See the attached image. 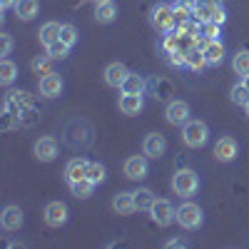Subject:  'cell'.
<instances>
[{"instance_id": "22", "label": "cell", "mask_w": 249, "mask_h": 249, "mask_svg": "<svg viewBox=\"0 0 249 249\" xmlns=\"http://www.w3.org/2000/svg\"><path fill=\"white\" fill-rule=\"evenodd\" d=\"M60 28H62V25H60V23H53V20H50V23H45L43 28H40V33H37L40 43L48 48V45L55 43V40H60Z\"/></svg>"}, {"instance_id": "11", "label": "cell", "mask_w": 249, "mask_h": 249, "mask_svg": "<svg viewBox=\"0 0 249 249\" xmlns=\"http://www.w3.org/2000/svg\"><path fill=\"white\" fill-rule=\"evenodd\" d=\"M164 150H167V140H164V135H160V132H150L142 142V152L147 157H162Z\"/></svg>"}, {"instance_id": "7", "label": "cell", "mask_w": 249, "mask_h": 249, "mask_svg": "<svg viewBox=\"0 0 249 249\" xmlns=\"http://www.w3.org/2000/svg\"><path fill=\"white\" fill-rule=\"evenodd\" d=\"M124 177L127 179H144L150 172V164H147V155H132L124 160Z\"/></svg>"}, {"instance_id": "23", "label": "cell", "mask_w": 249, "mask_h": 249, "mask_svg": "<svg viewBox=\"0 0 249 249\" xmlns=\"http://www.w3.org/2000/svg\"><path fill=\"white\" fill-rule=\"evenodd\" d=\"M184 65L190 70H202L207 65V57L199 48H190V50H184Z\"/></svg>"}, {"instance_id": "18", "label": "cell", "mask_w": 249, "mask_h": 249, "mask_svg": "<svg viewBox=\"0 0 249 249\" xmlns=\"http://www.w3.org/2000/svg\"><path fill=\"white\" fill-rule=\"evenodd\" d=\"M112 210L117 214H132L135 210V192H120L112 197Z\"/></svg>"}, {"instance_id": "13", "label": "cell", "mask_w": 249, "mask_h": 249, "mask_svg": "<svg viewBox=\"0 0 249 249\" xmlns=\"http://www.w3.org/2000/svg\"><path fill=\"white\" fill-rule=\"evenodd\" d=\"M127 75H130V70L124 68L122 62H110V65L105 68V82H107L110 88H117V90H122Z\"/></svg>"}, {"instance_id": "8", "label": "cell", "mask_w": 249, "mask_h": 249, "mask_svg": "<svg viewBox=\"0 0 249 249\" xmlns=\"http://www.w3.org/2000/svg\"><path fill=\"white\" fill-rule=\"evenodd\" d=\"M43 219L48 227H62L68 222V204L65 202H48L43 210Z\"/></svg>"}, {"instance_id": "32", "label": "cell", "mask_w": 249, "mask_h": 249, "mask_svg": "<svg viewBox=\"0 0 249 249\" xmlns=\"http://www.w3.org/2000/svg\"><path fill=\"white\" fill-rule=\"evenodd\" d=\"M88 179H92L95 184H100L102 179H105V167H102L100 162H90L88 164Z\"/></svg>"}, {"instance_id": "24", "label": "cell", "mask_w": 249, "mask_h": 249, "mask_svg": "<svg viewBox=\"0 0 249 249\" xmlns=\"http://www.w3.org/2000/svg\"><path fill=\"white\" fill-rule=\"evenodd\" d=\"M70 192L77 197V199H88V197H92V192H95V182L92 179H77V182H72L70 184Z\"/></svg>"}, {"instance_id": "1", "label": "cell", "mask_w": 249, "mask_h": 249, "mask_svg": "<svg viewBox=\"0 0 249 249\" xmlns=\"http://www.w3.org/2000/svg\"><path fill=\"white\" fill-rule=\"evenodd\" d=\"M172 190H175V195H179V197H192L197 190H199V177H197V172L195 170H177L175 172V177H172Z\"/></svg>"}, {"instance_id": "10", "label": "cell", "mask_w": 249, "mask_h": 249, "mask_svg": "<svg viewBox=\"0 0 249 249\" xmlns=\"http://www.w3.org/2000/svg\"><path fill=\"white\" fill-rule=\"evenodd\" d=\"M37 88H40V95L43 97H57L62 92V77L50 70V72H45L43 77H40Z\"/></svg>"}, {"instance_id": "25", "label": "cell", "mask_w": 249, "mask_h": 249, "mask_svg": "<svg viewBox=\"0 0 249 249\" xmlns=\"http://www.w3.org/2000/svg\"><path fill=\"white\" fill-rule=\"evenodd\" d=\"M152 204H155V195L150 190H144V187H142V190L135 192V210L137 212H150Z\"/></svg>"}, {"instance_id": "14", "label": "cell", "mask_w": 249, "mask_h": 249, "mask_svg": "<svg viewBox=\"0 0 249 249\" xmlns=\"http://www.w3.org/2000/svg\"><path fill=\"white\" fill-rule=\"evenodd\" d=\"M142 107H144V100H142V95H137V92H122L120 95V112L122 115H140L142 112Z\"/></svg>"}, {"instance_id": "33", "label": "cell", "mask_w": 249, "mask_h": 249, "mask_svg": "<svg viewBox=\"0 0 249 249\" xmlns=\"http://www.w3.org/2000/svg\"><path fill=\"white\" fill-rule=\"evenodd\" d=\"M204 28H202V35H204V40H219V28L222 25H217V23H202Z\"/></svg>"}, {"instance_id": "19", "label": "cell", "mask_w": 249, "mask_h": 249, "mask_svg": "<svg viewBox=\"0 0 249 249\" xmlns=\"http://www.w3.org/2000/svg\"><path fill=\"white\" fill-rule=\"evenodd\" d=\"M117 18V8L112 0H100V3H95V20L102 25L112 23V20Z\"/></svg>"}, {"instance_id": "3", "label": "cell", "mask_w": 249, "mask_h": 249, "mask_svg": "<svg viewBox=\"0 0 249 249\" xmlns=\"http://www.w3.org/2000/svg\"><path fill=\"white\" fill-rule=\"evenodd\" d=\"M182 140H184V144L187 147H202V144L210 140V127L202 122V120H190L182 127Z\"/></svg>"}, {"instance_id": "15", "label": "cell", "mask_w": 249, "mask_h": 249, "mask_svg": "<svg viewBox=\"0 0 249 249\" xmlns=\"http://www.w3.org/2000/svg\"><path fill=\"white\" fill-rule=\"evenodd\" d=\"M237 152H239V147L232 137H219L217 144H214V157L219 162H232L237 157Z\"/></svg>"}, {"instance_id": "31", "label": "cell", "mask_w": 249, "mask_h": 249, "mask_svg": "<svg viewBox=\"0 0 249 249\" xmlns=\"http://www.w3.org/2000/svg\"><path fill=\"white\" fill-rule=\"evenodd\" d=\"M68 53H70V48L62 43V40H55L53 45H48V55L53 57V60H62V57H68Z\"/></svg>"}, {"instance_id": "30", "label": "cell", "mask_w": 249, "mask_h": 249, "mask_svg": "<svg viewBox=\"0 0 249 249\" xmlns=\"http://www.w3.org/2000/svg\"><path fill=\"white\" fill-rule=\"evenodd\" d=\"M60 40H62L68 48H72V45L77 43V28L70 25V23H65V25L60 28Z\"/></svg>"}, {"instance_id": "5", "label": "cell", "mask_w": 249, "mask_h": 249, "mask_svg": "<svg viewBox=\"0 0 249 249\" xmlns=\"http://www.w3.org/2000/svg\"><path fill=\"white\" fill-rule=\"evenodd\" d=\"M150 214H152V222L160 224V227H170L172 222H177V210L167 199H155Z\"/></svg>"}, {"instance_id": "4", "label": "cell", "mask_w": 249, "mask_h": 249, "mask_svg": "<svg viewBox=\"0 0 249 249\" xmlns=\"http://www.w3.org/2000/svg\"><path fill=\"white\" fill-rule=\"evenodd\" d=\"M150 23L157 33H172L175 23H177V15H175V8L170 5H155L152 13H150Z\"/></svg>"}, {"instance_id": "35", "label": "cell", "mask_w": 249, "mask_h": 249, "mask_svg": "<svg viewBox=\"0 0 249 249\" xmlns=\"http://www.w3.org/2000/svg\"><path fill=\"white\" fill-rule=\"evenodd\" d=\"M48 60H53V57H50V55L35 57V60H33V70H45V72H50V70H48Z\"/></svg>"}, {"instance_id": "27", "label": "cell", "mask_w": 249, "mask_h": 249, "mask_svg": "<svg viewBox=\"0 0 249 249\" xmlns=\"http://www.w3.org/2000/svg\"><path fill=\"white\" fill-rule=\"evenodd\" d=\"M230 100L234 102V105H239V107H247V105H249V88L244 85V82H237V85H232Z\"/></svg>"}, {"instance_id": "9", "label": "cell", "mask_w": 249, "mask_h": 249, "mask_svg": "<svg viewBox=\"0 0 249 249\" xmlns=\"http://www.w3.org/2000/svg\"><path fill=\"white\" fill-rule=\"evenodd\" d=\"M33 152H35V157H37L40 162H53V160L57 157V140L50 137V135L40 137V140L35 142Z\"/></svg>"}, {"instance_id": "17", "label": "cell", "mask_w": 249, "mask_h": 249, "mask_svg": "<svg viewBox=\"0 0 249 249\" xmlns=\"http://www.w3.org/2000/svg\"><path fill=\"white\" fill-rule=\"evenodd\" d=\"M202 53L207 57V65H222V60H224V45L219 43V40H204Z\"/></svg>"}, {"instance_id": "36", "label": "cell", "mask_w": 249, "mask_h": 249, "mask_svg": "<svg viewBox=\"0 0 249 249\" xmlns=\"http://www.w3.org/2000/svg\"><path fill=\"white\" fill-rule=\"evenodd\" d=\"M0 40H3V53H0V55L8 57L10 50H13V37H10V35H0Z\"/></svg>"}, {"instance_id": "41", "label": "cell", "mask_w": 249, "mask_h": 249, "mask_svg": "<svg viewBox=\"0 0 249 249\" xmlns=\"http://www.w3.org/2000/svg\"><path fill=\"white\" fill-rule=\"evenodd\" d=\"M95 3H100V0H95Z\"/></svg>"}, {"instance_id": "34", "label": "cell", "mask_w": 249, "mask_h": 249, "mask_svg": "<svg viewBox=\"0 0 249 249\" xmlns=\"http://www.w3.org/2000/svg\"><path fill=\"white\" fill-rule=\"evenodd\" d=\"M224 20H227V15H224V8L217 3L214 5V15H212V20H210V23H217V25H224Z\"/></svg>"}, {"instance_id": "21", "label": "cell", "mask_w": 249, "mask_h": 249, "mask_svg": "<svg viewBox=\"0 0 249 249\" xmlns=\"http://www.w3.org/2000/svg\"><path fill=\"white\" fill-rule=\"evenodd\" d=\"M37 10H40L37 0H18V3H15V15L20 20H33L37 15Z\"/></svg>"}, {"instance_id": "38", "label": "cell", "mask_w": 249, "mask_h": 249, "mask_svg": "<svg viewBox=\"0 0 249 249\" xmlns=\"http://www.w3.org/2000/svg\"><path fill=\"white\" fill-rule=\"evenodd\" d=\"M167 247H184V242H182V239H170Z\"/></svg>"}, {"instance_id": "39", "label": "cell", "mask_w": 249, "mask_h": 249, "mask_svg": "<svg viewBox=\"0 0 249 249\" xmlns=\"http://www.w3.org/2000/svg\"><path fill=\"white\" fill-rule=\"evenodd\" d=\"M244 85L249 88V75H244Z\"/></svg>"}, {"instance_id": "26", "label": "cell", "mask_w": 249, "mask_h": 249, "mask_svg": "<svg viewBox=\"0 0 249 249\" xmlns=\"http://www.w3.org/2000/svg\"><path fill=\"white\" fill-rule=\"evenodd\" d=\"M144 88H147L144 77H142V75H137V72H130V75H127V80H124V85H122V92H137V95H142V92H144Z\"/></svg>"}, {"instance_id": "29", "label": "cell", "mask_w": 249, "mask_h": 249, "mask_svg": "<svg viewBox=\"0 0 249 249\" xmlns=\"http://www.w3.org/2000/svg\"><path fill=\"white\" fill-rule=\"evenodd\" d=\"M232 70L237 72V75H249V50H239L237 55H234V60H232Z\"/></svg>"}, {"instance_id": "20", "label": "cell", "mask_w": 249, "mask_h": 249, "mask_svg": "<svg viewBox=\"0 0 249 249\" xmlns=\"http://www.w3.org/2000/svg\"><path fill=\"white\" fill-rule=\"evenodd\" d=\"M214 5L212 0H195V5H192V18H197L199 23H210L212 15H214Z\"/></svg>"}, {"instance_id": "37", "label": "cell", "mask_w": 249, "mask_h": 249, "mask_svg": "<svg viewBox=\"0 0 249 249\" xmlns=\"http://www.w3.org/2000/svg\"><path fill=\"white\" fill-rule=\"evenodd\" d=\"M15 3H18V0H0V8L8 10V8H15Z\"/></svg>"}, {"instance_id": "28", "label": "cell", "mask_w": 249, "mask_h": 249, "mask_svg": "<svg viewBox=\"0 0 249 249\" xmlns=\"http://www.w3.org/2000/svg\"><path fill=\"white\" fill-rule=\"evenodd\" d=\"M15 77H18V65L13 60L3 57V62H0V82H3V85H10Z\"/></svg>"}, {"instance_id": "12", "label": "cell", "mask_w": 249, "mask_h": 249, "mask_svg": "<svg viewBox=\"0 0 249 249\" xmlns=\"http://www.w3.org/2000/svg\"><path fill=\"white\" fill-rule=\"evenodd\" d=\"M0 227H3L5 232L20 230V227H23V212H20V207L8 204L5 210H3V214H0Z\"/></svg>"}, {"instance_id": "40", "label": "cell", "mask_w": 249, "mask_h": 249, "mask_svg": "<svg viewBox=\"0 0 249 249\" xmlns=\"http://www.w3.org/2000/svg\"><path fill=\"white\" fill-rule=\"evenodd\" d=\"M244 110H247V115H249V105H247V107H244Z\"/></svg>"}, {"instance_id": "16", "label": "cell", "mask_w": 249, "mask_h": 249, "mask_svg": "<svg viewBox=\"0 0 249 249\" xmlns=\"http://www.w3.org/2000/svg\"><path fill=\"white\" fill-rule=\"evenodd\" d=\"M88 160H82V157H72L68 164H65V179L68 184L77 182V179H85L88 177Z\"/></svg>"}, {"instance_id": "6", "label": "cell", "mask_w": 249, "mask_h": 249, "mask_svg": "<svg viewBox=\"0 0 249 249\" xmlns=\"http://www.w3.org/2000/svg\"><path fill=\"white\" fill-rule=\"evenodd\" d=\"M190 105H187L184 100H172L167 107H164V117H167L170 124H175V127H184L187 122H190Z\"/></svg>"}, {"instance_id": "2", "label": "cell", "mask_w": 249, "mask_h": 249, "mask_svg": "<svg viewBox=\"0 0 249 249\" xmlns=\"http://www.w3.org/2000/svg\"><path fill=\"white\" fill-rule=\"evenodd\" d=\"M202 222H204V214H202V210H199V204L184 202V204L177 207V224L182 227V230H190V232H192V230H199Z\"/></svg>"}]
</instances>
